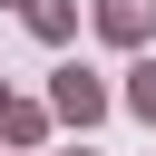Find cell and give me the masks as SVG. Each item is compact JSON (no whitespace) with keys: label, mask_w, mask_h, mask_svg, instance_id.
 Returning a JSON list of instances; mask_svg holds the SVG:
<instances>
[{"label":"cell","mask_w":156,"mask_h":156,"mask_svg":"<svg viewBox=\"0 0 156 156\" xmlns=\"http://www.w3.org/2000/svg\"><path fill=\"white\" fill-rule=\"evenodd\" d=\"M127 107L156 127V58H136V68H127Z\"/></svg>","instance_id":"cell-5"},{"label":"cell","mask_w":156,"mask_h":156,"mask_svg":"<svg viewBox=\"0 0 156 156\" xmlns=\"http://www.w3.org/2000/svg\"><path fill=\"white\" fill-rule=\"evenodd\" d=\"M98 29H107L117 49H146V29H156V10H146V0H98Z\"/></svg>","instance_id":"cell-2"},{"label":"cell","mask_w":156,"mask_h":156,"mask_svg":"<svg viewBox=\"0 0 156 156\" xmlns=\"http://www.w3.org/2000/svg\"><path fill=\"white\" fill-rule=\"evenodd\" d=\"M20 10H29V0H20Z\"/></svg>","instance_id":"cell-8"},{"label":"cell","mask_w":156,"mask_h":156,"mask_svg":"<svg viewBox=\"0 0 156 156\" xmlns=\"http://www.w3.org/2000/svg\"><path fill=\"white\" fill-rule=\"evenodd\" d=\"M49 117H68V127H98V117H107V78L68 58V68L49 78Z\"/></svg>","instance_id":"cell-1"},{"label":"cell","mask_w":156,"mask_h":156,"mask_svg":"<svg viewBox=\"0 0 156 156\" xmlns=\"http://www.w3.org/2000/svg\"><path fill=\"white\" fill-rule=\"evenodd\" d=\"M0 107H10V88H0Z\"/></svg>","instance_id":"cell-6"},{"label":"cell","mask_w":156,"mask_h":156,"mask_svg":"<svg viewBox=\"0 0 156 156\" xmlns=\"http://www.w3.org/2000/svg\"><path fill=\"white\" fill-rule=\"evenodd\" d=\"M68 156H88V146H68Z\"/></svg>","instance_id":"cell-7"},{"label":"cell","mask_w":156,"mask_h":156,"mask_svg":"<svg viewBox=\"0 0 156 156\" xmlns=\"http://www.w3.org/2000/svg\"><path fill=\"white\" fill-rule=\"evenodd\" d=\"M29 29H39V39H49V49H58V39H68V29H78V0H29Z\"/></svg>","instance_id":"cell-4"},{"label":"cell","mask_w":156,"mask_h":156,"mask_svg":"<svg viewBox=\"0 0 156 156\" xmlns=\"http://www.w3.org/2000/svg\"><path fill=\"white\" fill-rule=\"evenodd\" d=\"M0 136H10V146H39V136H49V107L10 98V107H0Z\"/></svg>","instance_id":"cell-3"}]
</instances>
